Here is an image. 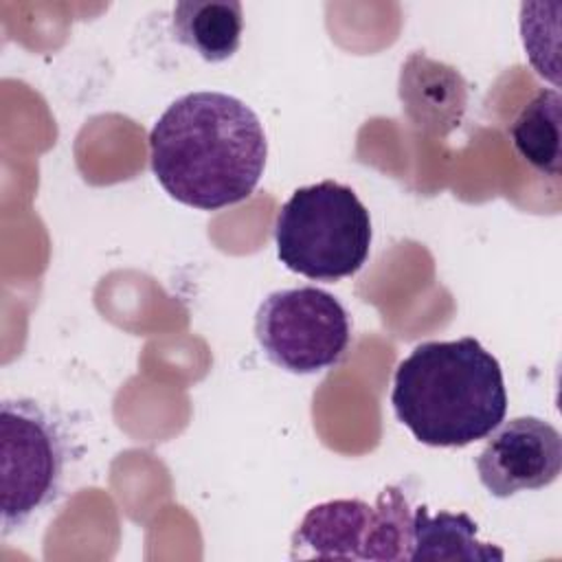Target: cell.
<instances>
[{
  "label": "cell",
  "mask_w": 562,
  "mask_h": 562,
  "mask_svg": "<svg viewBox=\"0 0 562 562\" xmlns=\"http://www.w3.org/2000/svg\"><path fill=\"white\" fill-rule=\"evenodd\" d=\"M268 140L241 99L200 90L176 99L149 132V165L180 204L217 211L244 202L259 184Z\"/></svg>",
  "instance_id": "1"
},
{
  "label": "cell",
  "mask_w": 562,
  "mask_h": 562,
  "mask_svg": "<svg viewBox=\"0 0 562 562\" xmlns=\"http://www.w3.org/2000/svg\"><path fill=\"white\" fill-rule=\"evenodd\" d=\"M391 404L419 443L470 446L505 419L501 362L472 336L422 342L397 364Z\"/></svg>",
  "instance_id": "2"
},
{
  "label": "cell",
  "mask_w": 562,
  "mask_h": 562,
  "mask_svg": "<svg viewBox=\"0 0 562 562\" xmlns=\"http://www.w3.org/2000/svg\"><path fill=\"white\" fill-rule=\"evenodd\" d=\"M371 239L367 206L351 187L336 180L296 189L274 222L279 261L316 281L356 274L369 259Z\"/></svg>",
  "instance_id": "3"
},
{
  "label": "cell",
  "mask_w": 562,
  "mask_h": 562,
  "mask_svg": "<svg viewBox=\"0 0 562 562\" xmlns=\"http://www.w3.org/2000/svg\"><path fill=\"white\" fill-rule=\"evenodd\" d=\"M413 507L400 487H384L375 505L360 498L325 501L307 509L292 533V560H408Z\"/></svg>",
  "instance_id": "4"
},
{
  "label": "cell",
  "mask_w": 562,
  "mask_h": 562,
  "mask_svg": "<svg viewBox=\"0 0 562 562\" xmlns=\"http://www.w3.org/2000/svg\"><path fill=\"white\" fill-rule=\"evenodd\" d=\"M66 439L35 400H4L0 406V507L2 533L22 527L55 503L64 483Z\"/></svg>",
  "instance_id": "5"
},
{
  "label": "cell",
  "mask_w": 562,
  "mask_h": 562,
  "mask_svg": "<svg viewBox=\"0 0 562 562\" xmlns=\"http://www.w3.org/2000/svg\"><path fill=\"white\" fill-rule=\"evenodd\" d=\"M255 338L279 369L312 375L336 367L351 340L345 305L316 285L270 292L255 314Z\"/></svg>",
  "instance_id": "6"
},
{
  "label": "cell",
  "mask_w": 562,
  "mask_h": 562,
  "mask_svg": "<svg viewBox=\"0 0 562 562\" xmlns=\"http://www.w3.org/2000/svg\"><path fill=\"white\" fill-rule=\"evenodd\" d=\"M476 457L483 487L496 498L551 485L562 470V435L547 419L525 415L501 422Z\"/></svg>",
  "instance_id": "7"
},
{
  "label": "cell",
  "mask_w": 562,
  "mask_h": 562,
  "mask_svg": "<svg viewBox=\"0 0 562 562\" xmlns=\"http://www.w3.org/2000/svg\"><path fill=\"white\" fill-rule=\"evenodd\" d=\"M400 101L417 130L446 136L461 123L468 86L452 66L413 53L400 72Z\"/></svg>",
  "instance_id": "8"
},
{
  "label": "cell",
  "mask_w": 562,
  "mask_h": 562,
  "mask_svg": "<svg viewBox=\"0 0 562 562\" xmlns=\"http://www.w3.org/2000/svg\"><path fill=\"white\" fill-rule=\"evenodd\" d=\"M173 37L217 64L233 57L241 44L244 9L237 0H182L173 7Z\"/></svg>",
  "instance_id": "9"
},
{
  "label": "cell",
  "mask_w": 562,
  "mask_h": 562,
  "mask_svg": "<svg viewBox=\"0 0 562 562\" xmlns=\"http://www.w3.org/2000/svg\"><path fill=\"white\" fill-rule=\"evenodd\" d=\"M476 522L463 512L430 514L413 507V544L408 560H503V549L476 538Z\"/></svg>",
  "instance_id": "10"
},
{
  "label": "cell",
  "mask_w": 562,
  "mask_h": 562,
  "mask_svg": "<svg viewBox=\"0 0 562 562\" xmlns=\"http://www.w3.org/2000/svg\"><path fill=\"white\" fill-rule=\"evenodd\" d=\"M516 151L540 173H560V94L542 88L509 125Z\"/></svg>",
  "instance_id": "11"
}]
</instances>
